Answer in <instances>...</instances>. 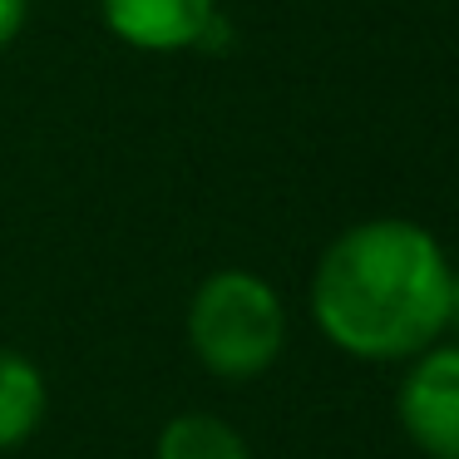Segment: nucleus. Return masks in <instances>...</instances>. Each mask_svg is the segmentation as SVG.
<instances>
[{"mask_svg": "<svg viewBox=\"0 0 459 459\" xmlns=\"http://www.w3.org/2000/svg\"><path fill=\"white\" fill-rule=\"evenodd\" d=\"M400 429L425 459H459V346H429L400 380Z\"/></svg>", "mask_w": 459, "mask_h": 459, "instance_id": "3", "label": "nucleus"}, {"mask_svg": "<svg viewBox=\"0 0 459 459\" xmlns=\"http://www.w3.org/2000/svg\"><path fill=\"white\" fill-rule=\"evenodd\" d=\"M21 25H25V0H0V50L21 35Z\"/></svg>", "mask_w": 459, "mask_h": 459, "instance_id": "7", "label": "nucleus"}, {"mask_svg": "<svg viewBox=\"0 0 459 459\" xmlns=\"http://www.w3.org/2000/svg\"><path fill=\"white\" fill-rule=\"evenodd\" d=\"M153 459H252V445L242 429H232L222 415L183 410L153 439Z\"/></svg>", "mask_w": 459, "mask_h": 459, "instance_id": "6", "label": "nucleus"}, {"mask_svg": "<svg viewBox=\"0 0 459 459\" xmlns=\"http://www.w3.org/2000/svg\"><path fill=\"white\" fill-rule=\"evenodd\" d=\"M104 25L134 50H188L212 25L218 0H100Z\"/></svg>", "mask_w": 459, "mask_h": 459, "instance_id": "4", "label": "nucleus"}, {"mask_svg": "<svg viewBox=\"0 0 459 459\" xmlns=\"http://www.w3.org/2000/svg\"><path fill=\"white\" fill-rule=\"evenodd\" d=\"M188 346L218 380H252L287 346V307L257 272H212L188 301Z\"/></svg>", "mask_w": 459, "mask_h": 459, "instance_id": "2", "label": "nucleus"}, {"mask_svg": "<svg viewBox=\"0 0 459 459\" xmlns=\"http://www.w3.org/2000/svg\"><path fill=\"white\" fill-rule=\"evenodd\" d=\"M45 405H50V390H45V376L30 356L0 346V455L40 429Z\"/></svg>", "mask_w": 459, "mask_h": 459, "instance_id": "5", "label": "nucleus"}, {"mask_svg": "<svg viewBox=\"0 0 459 459\" xmlns=\"http://www.w3.org/2000/svg\"><path fill=\"white\" fill-rule=\"evenodd\" d=\"M311 316L356 360H415L455 316V272L420 222L370 218L321 252Z\"/></svg>", "mask_w": 459, "mask_h": 459, "instance_id": "1", "label": "nucleus"}]
</instances>
